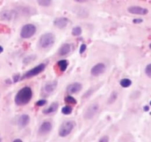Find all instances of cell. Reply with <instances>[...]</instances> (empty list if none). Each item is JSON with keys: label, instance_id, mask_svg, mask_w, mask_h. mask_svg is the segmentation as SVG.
<instances>
[{"label": "cell", "instance_id": "6da1fadb", "mask_svg": "<svg viewBox=\"0 0 151 142\" xmlns=\"http://www.w3.org/2000/svg\"><path fill=\"white\" fill-rule=\"evenodd\" d=\"M32 97V89L29 87H24L21 89L15 97V103L18 106H23L30 101Z\"/></svg>", "mask_w": 151, "mask_h": 142}, {"label": "cell", "instance_id": "7a4b0ae2", "mask_svg": "<svg viewBox=\"0 0 151 142\" xmlns=\"http://www.w3.org/2000/svg\"><path fill=\"white\" fill-rule=\"evenodd\" d=\"M55 41V37L54 34L52 33H47L41 36L38 41V44L41 48L47 49L51 47L54 44Z\"/></svg>", "mask_w": 151, "mask_h": 142}, {"label": "cell", "instance_id": "3957f363", "mask_svg": "<svg viewBox=\"0 0 151 142\" xmlns=\"http://www.w3.org/2000/svg\"><path fill=\"white\" fill-rule=\"evenodd\" d=\"M75 124V122L72 121H67L63 122L59 128V135L60 137H66L69 135L73 130Z\"/></svg>", "mask_w": 151, "mask_h": 142}, {"label": "cell", "instance_id": "277c9868", "mask_svg": "<svg viewBox=\"0 0 151 142\" xmlns=\"http://www.w3.org/2000/svg\"><path fill=\"white\" fill-rule=\"evenodd\" d=\"M36 32V27L32 24H27L22 27L20 36L23 38H29L32 37Z\"/></svg>", "mask_w": 151, "mask_h": 142}, {"label": "cell", "instance_id": "5b68a950", "mask_svg": "<svg viewBox=\"0 0 151 142\" xmlns=\"http://www.w3.org/2000/svg\"><path fill=\"white\" fill-rule=\"evenodd\" d=\"M46 68V64L44 63H41L40 64L37 65L35 67L32 68L29 70H28L26 73L24 74V75L22 76V79H27V78H32V77L35 76V75H38L41 72H42L44 70V69Z\"/></svg>", "mask_w": 151, "mask_h": 142}, {"label": "cell", "instance_id": "8992f818", "mask_svg": "<svg viewBox=\"0 0 151 142\" xmlns=\"http://www.w3.org/2000/svg\"><path fill=\"white\" fill-rule=\"evenodd\" d=\"M99 109H100V105H99L98 104H91L88 108H87L86 110L84 112V118L87 120L92 119V118L95 116L96 114L98 112Z\"/></svg>", "mask_w": 151, "mask_h": 142}, {"label": "cell", "instance_id": "52a82bcc", "mask_svg": "<svg viewBox=\"0 0 151 142\" xmlns=\"http://www.w3.org/2000/svg\"><path fill=\"white\" fill-rule=\"evenodd\" d=\"M18 16V12L13 10H4L0 13V19L4 21L15 19Z\"/></svg>", "mask_w": 151, "mask_h": 142}, {"label": "cell", "instance_id": "ba28073f", "mask_svg": "<svg viewBox=\"0 0 151 142\" xmlns=\"http://www.w3.org/2000/svg\"><path fill=\"white\" fill-rule=\"evenodd\" d=\"M106 66L103 63H98L94 65L91 70V74L93 76H98L106 71Z\"/></svg>", "mask_w": 151, "mask_h": 142}, {"label": "cell", "instance_id": "9c48e42d", "mask_svg": "<svg viewBox=\"0 0 151 142\" xmlns=\"http://www.w3.org/2000/svg\"><path fill=\"white\" fill-rule=\"evenodd\" d=\"M128 11L130 13L136 15H146L149 12L147 8L139 7V6H131L128 8Z\"/></svg>", "mask_w": 151, "mask_h": 142}, {"label": "cell", "instance_id": "30bf717a", "mask_svg": "<svg viewBox=\"0 0 151 142\" xmlns=\"http://www.w3.org/2000/svg\"><path fill=\"white\" fill-rule=\"evenodd\" d=\"M52 124L50 121H44L40 126L39 129H38V133L41 135L48 134L52 130Z\"/></svg>", "mask_w": 151, "mask_h": 142}, {"label": "cell", "instance_id": "8fae6325", "mask_svg": "<svg viewBox=\"0 0 151 142\" xmlns=\"http://www.w3.org/2000/svg\"><path fill=\"white\" fill-rule=\"evenodd\" d=\"M69 19L66 17H59L54 20V25L59 29H63L67 26Z\"/></svg>", "mask_w": 151, "mask_h": 142}, {"label": "cell", "instance_id": "7c38bea8", "mask_svg": "<svg viewBox=\"0 0 151 142\" xmlns=\"http://www.w3.org/2000/svg\"><path fill=\"white\" fill-rule=\"evenodd\" d=\"M83 85L79 82H75L69 84L67 87V92L69 94H74L80 92L82 89Z\"/></svg>", "mask_w": 151, "mask_h": 142}, {"label": "cell", "instance_id": "4fadbf2b", "mask_svg": "<svg viewBox=\"0 0 151 142\" xmlns=\"http://www.w3.org/2000/svg\"><path fill=\"white\" fill-rule=\"evenodd\" d=\"M58 85V83L57 81H52V82H48L44 85V93L46 94H50V93H53L55 91V90L56 89Z\"/></svg>", "mask_w": 151, "mask_h": 142}, {"label": "cell", "instance_id": "5bb4252c", "mask_svg": "<svg viewBox=\"0 0 151 142\" xmlns=\"http://www.w3.org/2000/svg\"><path fill=\"white\" fill-rule=\"evenodd\" d=\"M29 121H30V118H29V115H27V114H24L19 117V120H18V124H19L20 128H24L28 125Z\"/></svg>", "mask_w": 151, "mask_h": 142}, {"label": "cell", "instance_id": "9a60e30c", "mask_svg": "<svg viewBox=\"0 0 151 142\" xmlns=\"http://www.w3.org/2000/svg\"><path fill=\"white\" fill-rule=\"evenodd\" d=\"M71 51V45L69 44H67V43H65L63 44L61 47H60L58 50V54L59 56H66L68 53H70Z\"/></svg>", "mask_w": 151, "mask_h": 142}, {"label": "cell", "instance_id": "2e32d148", "mask_svg": "<svg viewBox=\"0 0 151 142\" xmlns=\"http://www.w3.org/2000/svg\"><path fill=\"white\" fill-rule=\"evenodd\" d=\"M58 108V102H54V103L52 104L48 108L44 109V110H43V112H44V114H45V115H49V114H51L56 112Z\"/></svg>", "mask_w": 151, "mask_h": 142}, {"label": "cell", "instance_id": "e0dca14e", "mask_svg": "<svg viewBox=\"0 0 151 142\" xmlns=\"http://www.w3.org/2000/svg\"><path fill=\"white\" fill-rule=\"evenodd\" d=\"M58 66L59 69L62 72H63L64 71H66V70L67 69L68 67V62L66 60H60L58 62Z\"/></svg>", "mask_w": 151, "mask_h": 142}, {"label": "cell", "instance_id": "ac0fdd59", "mask_svg": "<svg viewBox=\"0 0 151 142\" xmlns=\"http://www.w3.org/2000/svg\"><path fill=\"white\" fill-rule=\"evenodd\" d=\"M118 97V93L117 92L113 91L111 93L110 96H109V99H108V104H112L114 103L116 101Z\"/></svg>", "mask_w": 151, "mask_h": 142}, {"label": "cell", "instance_id": "d6986e66", "mask_svg": "<svg viewBox=\"0 0 151 142\" xmlns=\"http://www.w3.org/2000/svg\"><path fill=\"white\" fill-rule=\"evenodd\" d=\"M19 12H22L24 15H30L32 13V9L29 7H19Z\"/></svg>", "mask_w": 151, "mask_h": 142}, {"label": "cell", "instance_id": "ffe728a7", "mask_svg": "<svg viewBox=\"0 0 151 142\" xmlns=\"http://www.w3.org/2000/svg\"><path fill=\"white\" fill-rule=\"evenodd\" d=\"M131 84H132V81L129 78H123V79H122L120 81V85L122 87H125V88L129 87Z\"/></svg>", "mask_w": 151, "mask_h": 142}, {"label": "cell", "instance_id": "44dd1931", "mask_svg": "<svg viewBox=\"0 0 151 142\" xmlns=\"http://www.w3.org/2000/svg\"><path fill=\"white\" fill-rule=\"evenodd\" d=\"M65 102L69 104H76L77 100L74 97L71 96H67L65 98Z\"/></svg>", "mask_w": 151, "mask_h": 142}, {"label": "cell", "instance_id": "7402d4cb", "mask_svg": "<svg viewBox=\"0 0 151 142\" xmlns=\"http://www.w3.org/2000/svg\"><path fill=\"white\" fill-rule=\"evenodd\" d=\"M62 113L64 115H70L72 112V107L70 106H65L61 109Z\"/></svg>", "mask_w": 151, "mask_h": 142}, {"label": "cell", "instance_id": "603a6c76", "mask_svg": "<svg viewBox=\"0 0 151 142\" xmlns=\"http://www.w3.org/2000/svg\"><path fill=\"white\" fill-rule=\"evenodd\" d=\"M35 59H36V56H35V55H31V56H29L24 59L23 63L24 64H29L30 63V62H32V61L35 60Z\"/></svg>", "mask_w": 151, "mask_h": 142}, {"label": "cell", "instance_id": "cb8c5ba5", "mask_svg": "<svg viewBox=\"0 0 151 142\" xmlns=\"http://www.w3.org/2000/svg\"><path fill=\"white\" fill-rule=\"evenodd\" d=\"M82 33V29H81V27H75L72 29V34L75 36H78L81 34Z\"/></svg>", "mask_w": 151, "mask_h": 142}, {"label": "cell", "instance_id": "d4e9b609", "mask_svg": "<svg viewBox=\"0 0 151 142\" xmlns=\"http://www.w3.org/2000/svg\"><path fill=\"white\" fill-rule=\"evenodd\" d=\"M37 2L42 7H49L52 4V1L50 0H38Z\"/></svg>", "mask_w": 151, "mask_h": 142}, {"label": "cell", "instance_id": "484cf974", "mask_svg": "<svg viewBox=\"0 0 151 142\" xmlns=\"http://www.w3.org/2000/svg\"><path fill=\"white\" fill-rule=\"evenodd\" d=\"M145 71L146 75H147L149 78H150L151 77V64H148L147 65V67H145Z\"/></svg>", "mask_w": 151, "mask_h": 142}, {"label": "cell", "instance_id": "4316f807", "mask_svg": "<svg viewBox=\"0 0 151 142\" xmlns=\"http://www.w3.org/2000/svg\"><path fill=\"white\" fill-rule=\"evenodd\" d=\"M47 104V101L45 99H41V100H38V101L35 103V105L38 106H42L44 105H45Z\"/></svg>", "mask_w": 151, "mask_h": 142}, {"label": "cell", "instance_id": "83f0119b", "mask_svg": "<svg viewBox=\"0 0 151 142\" xmlns=\"http://www.w3.org/2000/svg\"><path fill=\"white\" fill-rule=\"evenodd\" d=\"M10 32V29L7 28L6 26L2 25H0V33H9Z\"/></svg>", "mask_w": 151, "mask_h": 142}, {"label": "cell", "instance_id": "f1b7e54d", "mask_svg": "<svg viewBox=\"0 0 151 142\" xmlns=\"http://www.w3.org/2000/svg\"><path fill=\"white\" fill-rule=\"evenodd\" d=\"M86 44H81V47H80V53H81V54H82V53H83L84 52L86 51Z\"/></svg>", "mask_w": 151, "mask_h": 142}, {"label": "cell", "instance_id": "f546056e", "mask_svg": "<svg viewBox=\"0 0 151 142\" xmlns=\"http://www.w3.org/2000/svg\"><path fill=\"white\" fill-rule=\"evenodd\" d=\"M98 142H109V136H107V135L103 136V137H102L99 140Z\"/></svg>", "mask_w": 151, "mask_h": 142}, {"label": "cell", "instance_id": "4dcf8cb0", "mask_svg": "<svg viewBox=\"0 0 151 142\" xmlns=\"http://www.w3.org/2000/svg\"><path fill=\"white\" fill-rule=\"evenodd\" d=\"M19 79H20V75L19 74H16V75H13V82L14 83L18 82Z\"/></svg>", "mask_w": 151, "mask_h": 142}, {"label": "cell", "instance_id": "1f68e13d", "mask_svg": "<svg viewBox=\"0 0 151 142\" xmlns=\"http://www.w3.org/2000/svg\"><path fill=\"white\" fill-rule=\"evenodd\" d=\"M91 93H92V91H91V90H88V91L86 92V93H84V95H83V98H88V96H91Z\"/></svg>", "mask_w": 151, "mask_h": 142}, {"label": "cell", "instance_id": "d6a6232c", "mask_svg": "<svg viewBox=\"0 0 151 142\" xmlns=\"http://www.w3.org/2000/svg\"><path fill=\"white\" fill-rule=\"evenodd\" d=\"M143 22V20L142 19H134L133 20V23L134 24H140Z\"/></svg>", "mask_w": 151, "mask_h": 142}, {"label": "cell", "instance_id": "836d02e7", "mask_svg": "<svg viewBox=\"0 0 151 142\" xmlns=\"http://www.w3.org/2000/svg\"><path fill=\"white\" fill-rule=\"evenodd\" d=\"M144 110L145 111V112H147V111H149V109H150V106H148V105H146V106H144Z\"/></svg>", "mask_w": 151, "mask_h": 142}, {"label": "cell", "instance_id": "e575fe53", "mask_svg": "<svg viewBox=\"0 0 151 142\" xmlns=\"http://www.w3.org/2000/svg\"><path fill=\"white\" fill-rule=\"evenodd\" d=\"M13 142H23V141H22L21 140V139H19V138H17V139H15V140L13 141Z\"/></svg>", "mask_w": 151, "mask_h": 142}, {"label": "cell", "instance_id": "d590c367", "mask_svg": "<svg viewBox=\"0 0 151 142\" xmlns=\"http://www.w3.org/2000/svg\"><path fill=\"white\" fill-rule=\"evenodd\" d=\"M3 50H4V49H3V47H1V45H0V53H1L3 52Z\"/></svg>", "mask_w": 151, "mask_h": 142}, {"label": "cell", "instance_id": "8d00e7d4", "mask_svg": "<svg viewBox=\"0 0 151 142\" xmlns=\"http://www.w3.org/2000/svg\"><path fill=\"white\" fill-rule=\"evenodd\" d=\"M1 139H0V142H1Z\"/></svg>", "mask_w": 151, "mask_h": 142}]
</instances>
